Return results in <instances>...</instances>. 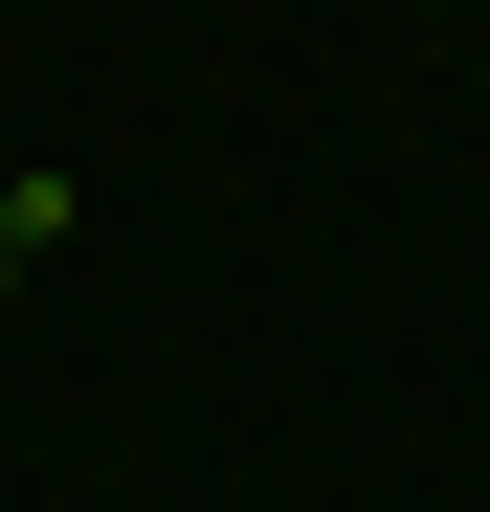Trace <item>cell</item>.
<instances>
[]
</instances>
